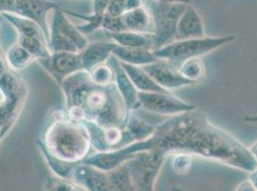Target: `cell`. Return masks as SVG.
I'll return each instance as SVG.
<instances>
[{
	"label": "cell",
	"mask_w": 257,
	"mask_h": 191,
	"mask_svg": "<svg viewBox=\"0 0 257 191\" xmlns=\"http://www.w3.org/2000/svg\"><path fill=\"white\" fill-rule=\"evenodd\" d=\"M154 148L166 155L186 153L212 160L248 173L257 170L256 160L232 135L213 126L200 112L177 115L156 128Z\"/></svg>",
	"instance_id": "6da1fadb"
},
{
	"label": "cell",
	"mask_w": 257,
	"mask_h": 191,
	"mask_svg": "<svg viewBox=\"0 0 257 191\" xmlns=\"http://www.w3.org/2000/svg\"><path fill=\"white\" fill-rule=\"evenodd\" d=\"M61 84L68 107L81 108L86 120L102 128H124L128 110L115 82L106 86L96 84L88 72L81 70L66 76Z\"/></svg>",
	"instance_id": "7a4b0ae2"
},
{
	"label": "cell",
	"mask_w": 257,
	"mask_h": 191,
	"mask_svg": "<svg viewBox=\"0 0 257 191\" xmlns=\"http://www.w3.org/2000/svg\"><path fill=\"white\" fill-rule=\"evenodd\" d=\"M42 146L55 159L78 164L88 157L90 135L83 122L60 118L48 126Z\"/></svg>",
	"instance_id": "3957f363"
},
{
	"label": "cell",
	"mask_w": 257,
	"mask_h": 191,
	"mask_svg": "<svg viewBox=\"0 0 257 191\" xmlns=\"http://www.w3.org/2000/svg\"><path fill=\"white\" fill-rule=\"evenodd\" d=\"M234 40L235 36H228L175 40L160 49L154 50L153 53L160 60H164L178 69L183 62L193 58H201Z\"/></svg>",
	"instance_id": "277c9868"
},
{
	"label": "cell",
	"mask_w": 257,
	"mask_h": 191,
	"mask_svg": "<svg viewBox=\"0 0 257 191\" xmlns=\"http://www.w3.org/2000/svg\"><path fill=\"white\" fill-rule=\"evenodd\" d=\"M144 2L150 10L154 22V51L176 40L178 23L188 4L155 0H144Z\"/></svg>",
	"instance_id": "5b68a950"
},
{
	"label": "cell",
	"mask_w": 257,
	"mask_h": 191,
	"mask_svg": "<svg viewBox=\"0 0 257 191\" xmlns=\"http://www.w3.org/2000/svg\"><path fill=\"white\" fill-rule=\"evenodd\" d=\"M49 24V49L52 53L69 52L81 53L89 44L85 34L79 31L66 16V12L57 8L51 12Z\"/></svg>",
	"instance_id": "8992f818"
},
{
	"label": "cell",
	"mask_w": 257,
	"mask_h": 191,
	"mask_svg": "<svg viewBox=\"0 0 257 191\" xmlns=\"http://www.w3.org/2000/svg\"><path fill=\"white\" fill-rule=\"evenodd\" d=\"M166 156L158 149H151L140 152L126 162L136 191H156L157 178Z\"/></svg>",
	"instance_id": "52a82bcc"
},
{
	"label": "cell",
	"mask_w": 257,
	"mask_h": 191,
	"mask_svg": "<svg viewBox=\"0 0 257 191\" xmlns=\"http://www.w3.org/2000/svg\"><path fill=\"white\" fill-rule=\"evenodd\" d=\"M154 148V140L150 138L144 140L135 142L122 148L109 150L106 152H99L95 155L88 156L82 162L92 166L98 170L110 172L119 166L126 164L128 160L133 159L140 152L148 151Z\"/></svg>",
	"instance_id": "ba28073f"
},
{
	"label": "cell",
	"mask_w": 257,
	"mask_h": 191,
	"mask_svg": "<svg viewBox=\"0 0 257 191\" xmlns=\"http://www.w3.org/2000/svg\"><path fill=\"white\" fill-rule=\"evenodd\" d=\"M140 108L162 115H177L195 110V106L176 98L171 93L139 92Z\"/></svg>",
	"instance_id": "9c48e42d"
},
{
	"label": "cell",
	"mask_w": 257,
	"mask_h": 191,
	"mask_svg": "<svg viewBox=\"0 0 257 191\" xmlns=\"http://www.w3.org/2000/svg\"><path fill=\"white\" fill-rule=\"evenodd\" d=\"M151 78L162 87L163 89L170 92L173 89H179L184 86L195 84L192 80L184 78L177 68L171 64L160 60L155 64L140 66Z\"/></svg>",
	"instance_id": "30bf717a"
},
{
	"label": "cell",
	"mask_w": 257,
	"mask_h": 191,
	"mask_svg": "<svg viewBox=\"0 0 257 191\" xmlns=\"http://www.w3.org/2000/svg\"><path fill=\"white\" fill-rule=\"evenodd\" d=\"M19 14L41 26L49 42V14L60 6L50 0H15Z\"/></svg>",
	"instance_id": "8fae6325"
},
{
	"label": "cell",
	"mask_w": 257,
	"mask_h": 191,
	"mask_svg": "<svg viewBox=\"0 0 257 191\" xmlns=\"http://www.w3.org/2000/svg\"><path fill=\"white\" fill-rule=\"evenodd\" d=\"M69 180H73L86 191H109L107 172L84 162L74 166Z\"/></svg>",
	"instance_id": "7c38bea8"
},
{
	"label": "cell",
	"mask_w": 257,
	"mask_h": 191,
	"mask_svg": "<svg viewBox=\"0 0 257 191\" xmlns=\"http://www.w3.org/2000/svg\"><path fill=\"white\" fill-rule=\"evenodd\" d=\"M107 62L111 65V67L114 70V74H115L114 82L117 87L118 91L120 92V94L123 98V100L128 108V111H134L140 108L139 91L128 78V74H126V72L122 68L120 62L113 54L109 56Z\"/></svg>",
	"instance_id": "4fadbf2b"
},
{
	"label": "cell",
	"mask_w": 257,
	"mask_h": 191,
	"mask_svg": "<svg viewBox=\"0 0 257 191\" xmlns=\"http://www.w3.org/2000/svg\"><path fill=\"white\" fill-rule=\"evenodd\" d=\"M204 36L205 30L203 20L192 4H188L178 23L176 40L200 38Z\"/></svg>",
	"instance_id": "5bb4252c"
},
{
	"label": "cell",
	"mask_w": 257,
	"mask_h": 191,
	"mask_svg": "<svg viewBox=\"0 0 257 191\" xmlns=\"http://www.w3.org/2000/svg\"><path fill=\"white\" fill-rule=\"evenodd\" d=\"M49 66L54 76L57 78V80H61V84L66 76L83 70L80 53H52Z\"/></svg>",
	"instance_id": "9a60e30c"
},
{
	"label": "cell",
	"mask_w": 257,
	"mask_h": 191,
	"mask_svg": "<svg viewBox=\"0 0 257 191\" xmlns=\"http://www.w3.org/2000/svg\"><path fill=\"white\" fill-rule=\"evenodd\" d=\"M122 20L128 32L143 34H154V22L151 12L146 5L134 10L127 11L122 16Z\"/></svg>",
	"instance_id": "2e32d148"
},
{
	"label": "cell",
	"mask_w": 257,
	"mask_h": 191,
	"mask_svg": "<svg viewBox=\"0 0 257 191\" xmlns=\"http://www.w3.org/2000/svg\"><path fill=\"white\" fill-rule=\"evenodd\" d=\"M111 54L121 62L136 66H143L160 62L152 50L123 47L114 42L111 44Z\"/></svg>",
	"instance_id": "e0dca14e"
},
{
	"label": "cell",
	"mask_w": 257,
	"mask_h": 191,
	"mask_svg": "<svg viewBox=\"0 0 257 191\" xmlns=\"http://www.w3.org/2000/svg\"><path fill=\"white\" fill-rule=\"evenodd\" d=\"M111 44L112 42H99L89 43L85 50H83L81 54L83 70L89 72L93 67L98 64L106 62L111 54Z\"/></svg>",
	"instance_id": "ac0fdd59"
},
{
	"label": "cell",
	"mask_w": 257,
	"mask_h": 191,
	"mask_svg": "<svg viewBox=\"0 0 257 191\" xmlns=\"http://www.w3.org/2000/svg\"><path fill=\"white\" fill-rule=\"evenodd\" d=\"M120 62V60H119ZM121 66L139 92L170 93L158 84L140 66L121 62Z\"/></svg>",
	"instance_id": "d6986e66"
},
{
	"label": "cell",
	"mask_w": 257,
	"mask_h": 191,
	"mask_svg": "<svg viewBox=\"0 0 257 191\" xmlns=\"http://www.w3.org/2000/svg\"><path fill=\"white\" fill-rule=\"evenodd\" d=\"M107 38L112 42L123 47L139 48L152 50L154 48V40L152 34H143L133 32H107Z\"/></svg>",
	"instance_id": "ffe728a7"
},
{
	"label": "cell",
	"mask_w": 257,
	"mask_h": 191,
	"mask_svg": "<svg viewBox=\"0 0 257 191\" xmlns=\"http://www.w3.org/2000/svg\"><path fill=\"white\" fill-rule=\"evenodd\" d=\"M7 65L13 71H21L26 68L29 64L36 60L32 54L28 53L23 47L17 42L8 49L7 54H5Z\"/></svg>",
	"instance_id": "44dd1931"
},
{
	"label": "cell",
	"mask_w": 257,
	"mask_h": 191,
	"mask_svg": "<svg viewBox=\"0 0 257 191\" xmlns=\"http://www.w3.org/2000/svg\"><path fill=\"white\" fill-rule=\"evenodd\" d=\"M109 191H136L126 164L107 172Z\"/></svg>",
	"instance_id": "7402d4cb"
},
{
	"label": "cell",
	"mask_w": 257,
	"mask_h": 191,
	"mask_svg": "<svg viewBox=\"0 0 257 191\" xmlns=\"http://www.w3.org/2000/svg\"><path fill=\"white\" fill-rule=\"evenodd\" d=\"M178 70L184 78L196 84L202 80L205 74L204 62L201 58H193L183 62Z\"/></svg>",
	"instance_id": "603a6c76"
},
{
	"label": "cell",
	"mask_w": 257,
	"mask_h": 191,
	"mask_svg": "<svg viewBox=\"0 0 257 191\" xmlns=\"http://www.w3.org/2000/svg\"><path fill=\"white\" fill-rule=\"evenodd\" d=\"M88 73H89L91 80L98 85L106 86V85L113 84L115 80L114 70L108 62L98 64L95 67H93Z\"/></svg>",
	"instance_id": "cb8c5ba5"
},
{
	"label": "cell",
	"mask_w": 257,
	"mask_h": 191,
	"mask_svg": "<svg viewBox=\"0 0 257 191\" xmlns=\"http://www.w3.org/2000/svg\"><path fill=\"white\" fill-rule=\"evenodd\" d=\"M45 191H86L73 180L59 176H49L44 184Z\"/></svg>",
	"instance_id": "d4e9b609"
},
{
	"label": "cell",
	"mask_w": 257,
	"mask_h": 191,
	"mask_svg": "<svg viewBox=\"0 0 257 191\" xmlns=\"http://www.w3.org/2000/svg\"><path fill=\"white\" fill-rule=\"evenodd\" d=\"M191 155L186 153H175L172 160L173 170L178 174H185L191 168Z\"/></svg>",
	"instance_id": "484cf974"
},
{
	"label": "cell",
	"mask_w": 257,
	"mask_h": 191,
	"mask_svg": "<svg viewBox=\"0 0 257 191\" xmlns=\"http://www.w3.org/2000/svg\"><path fill=\"white\" fill-rule=\"evenodd\" d=\"M101 28L107 32H127L121 16H112L107 14H105L103 18Z\"/></svg>",
	"instance_id": "4316f807"
},
{
	"label": "cell",
	"mask_w": 257,
	"mask_h": 191,
	"mask_svg": "<svg viewBox=\"0 0 257 191\" xmlns=\"http://www.w3.org/2000/svg\"><path fill=\"white\" fill-rule=\"evenodd\" d=\"M19 14V9L15 0H0V14Z\"/></svg>",
	"instance_id": "83f0119b"
},
{
	"label": "cell",
	"mask_w": 257,
	"mask_h": 191,
	"mask_svg": "<svg viewBox=\"0 0 257 191\" xmlns=\"http://www.w3.org/2000/svg\"><path fill=\"white\" fill-rule=\"evenodd\" d=\"M235 191H257V188L251 180H246L236 188Z\"/></svg>",
	"instance_id": "f1b7e54d"
},
{
	"label": "cell",
	"mask_w": 257,
	"mask_h": 191,
	"mask_svg": "<svg viewBox=\"0 0 257 191\" xmlns=\"http://www.w3.org/2000/svg\"><path fill=\"white\" fill-rule=\"evenodd\" d=\"M7 62H6V56L2 53V50L0 48V76L4 74L5 72H7Z\"/></svg>",
	"instance_id": "f546056e"
},
{
	"label": "cell",
	"mask_w": 257,
	"mask_h": 191,
	"mask_svg": "<svg viewBox=\"0 0 257 191\" xmlns=\"http://www.w3.org/2000/svg\"><path fill=\"white\" fill-rule=\"evenodd\" d=\"M165 3H183V4H191V0H155Z\"/></svg>",
	"instance_id": "4dcf8cb0"
},
{
	"label": "cell",
	"mask_w": 257,
	"mask_h": 191,
	"mask_svg": "<svg viewBox=\"0 0 257 191\" xmlns=\"http://www.w3.org/2000/svg\"><path fill=\"white\" fill-rule=\"evenodd\" d=\"M249 151H250V153H251V155L253 156V158L254 160H256L257 162V142H255L251 146H250V148H249Z\"/></svg>",
	"instance_id": "1f68e13d"
},
{
	"label": "cell",
	"mask_w": 257,
	"mask_h": 191,
	"mask_svg": "<svg viewBox=\"0 0 257 191\" xmlns=\"http://www.w3.org/2000/svg\"><path fill=\"white\" fill-rule=\"evenodd\" d=\"M249 180L253 182V184L255 186V188H257V170L250 173V179Z\"/></svg>",
	"instance_id": "d6a6232c"
},
{
	"label": "cell",
	"mask_w": 257,
	"mask_h": 191,
	"mask_svg": "<svg viewBox=\"0 0 257 191\" xmlns=\"http://www.w3.org/2000/svg\"><path fill=\"white\" fill-rule=\"evenodd\" d=\"M245 120L247 122H257V115H252V116H246L245 118Z\"/></svg>",
	"instance_id": "836d02e7"
},
{
	"label": "cell",
	"mask_w": 257,
	"mask_h": 191,
	"mask_svg": "<svg viewBox=\"0 0 257 191\" xmlns=\"http://www.w3.org/2000/svg\"><path fill=\"white\" fill-rule=\"evenodd\" d=\"M172 191H186L181 186H174L172 188Z\"/></svg>",
	"instance_id": "e575fe53"
},
{
	"label": "cell",
	"mask_w": 257,
	"mask_h": 191,
	"mask_svg": "<svg viewBox=\"0 0 257 191\" xmlns=\"http://www.w3.org/2000/svg\"><path fill=\"white\" fill-rule=\"evenodd\" d=\"M1 102H2V96L0 95V104H1Z\"/></svg>",
	"instance_id": "d590c367"
},
{
	"label": "cell",
	"mask_w": 257,
	"mask_h": 191,
	"mask_svg": "<svg viewBox=\"0 0 257 191\" xmlns=\"http://www.w3.org/2000/svg\"><path fill=\"white\" fill-rule=\"evenodd\" d=\"M1 138H1V136H0V140H1Z\"/></svg>",
	"instance_id": "8d00e7d4"
},
{
	"label": "cell",
	"mask_w": 257,
	"mask_h": 191,
	"mask_svg": "<svg viewBox=\"0 0 257 191\" xmlns=\"http://www.w3.org/2000/svg\"><path fill=\"white\" fill-rule=\"evenodd\" d=\"M0 27H1V24H0Z\"/></svg>",
	"instance_id": "74e56055"
}]
</instances>
